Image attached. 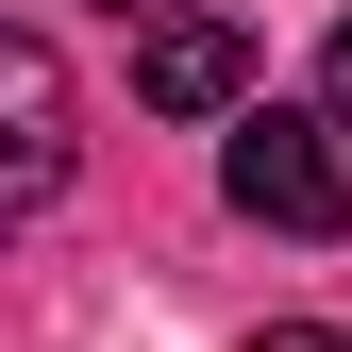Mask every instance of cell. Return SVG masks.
Returning <instances> with one entry per match:
<instances>
[{"label":"cell","instance_id":"cell-1","mask_svg":"<svg viewBox=\"0 0 352 352\" xmlns=\"http://www.w3.org/2000/svg\"><path fill=\"white\" fill-rule=\"evenodd\" d=\"M218 185H235V218H269V235H352V135H336V118L235 101V135H218Z\"/></svg>","mask_w":352,"mask_h":352},{"label":"cell","instance_id":"cell-2","mask_svg":"<svg viewBox=\"0 0 352 352\" xmlns=\"http://www.w3.org/2000/svg\"><path fill=\"white\" fill-rule=\"evenodd\" d=\"M67 118H84V101H67L51 34H0V235H34V218L67 201V151H84Z\"/></svg>","mask_w":352,"mask_h":352},{"label":"cell","instance_id":"cell-3","mask_svg":"<svg viewBox=\"0 0 352 352\" xmlns=\"http://www.w3.org/2000/svg\"><path fill=\"white\" fill-rule=\"evenodd\" d=\"M135 101H168V118H235V101H252V34L168 0V17H151V51H135Z\"/></svg>","mask_w":352,"mask_h":352},{"label":"cell","instance_id":"cell-4","mask_svg":"<svg viewBox=\"0 0 352 352\" xmlns=\"http://www.w3.org/2000/svg\"><path fill=\"white\" fill-rule=\"evenodd\" d=\"M319 118L352 135V17H336V51H319Z\"/></svg>","mask_w":352,"mask_h":352},{"label":"cell","instance_id":"cell-5","mask_svg":"<svg viewBox=\"0 0 352 352\" xmlns=\"http://www.w3.org/2000/svg\"><path fill=\"white\" fill-rule=\"evenodd\" d=\"M235 352H352L336 319H269V336H235Z\"/></svg>","mask_w":352,"mask_h":352},{"label":"cell","instance_id":"cell-6","mask_svg":"<svg viewBox=\"0 0 352 352\" xmlns=\"http://www.w3.org/2000/svg\"><path fill=\"white\" fill-rule=\"evenodd\" d=\"M118 17H168V0H118Z\"/></svg>","mask_w":352,"mask_h":352}]
</instances>
